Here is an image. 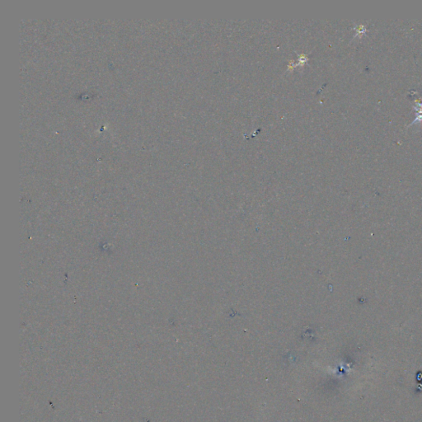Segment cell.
Here are the masks:
<instances>
[{
    "mask_svg": "<svg viewBox=\"0 0 422 422\" xmlns=\"http://www.w3.org/2000/svg\"><path fill=\"white\" fill-rule=\"evenodd\" d=\"M308 60V55H299V63H298V66L299 65H304L305 62Z\"/></svg>",
    "mask_w": 422,
    "mask_h": 422,
    "instance_id": "obj_1",
    "label": "cell"
}]
</instances>
